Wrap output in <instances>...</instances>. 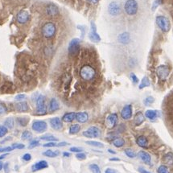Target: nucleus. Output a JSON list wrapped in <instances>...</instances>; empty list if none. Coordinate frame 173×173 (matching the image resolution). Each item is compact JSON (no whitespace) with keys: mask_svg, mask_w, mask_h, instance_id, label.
Listing matches in <instances>:
<instances>
[{"mask_svg":"<svg viewBox=\"0 0 173 173\" xmlns=\"http://www.w3.org/2000/svg\"><path fill=\"white\" fill-rule=\"evenodd\" d=\"M95 70L90 65H85L80 70V76L83 80L90 81L95 77Z\"/></svg>","mask_w":173,"mask_h":173,"instance_id":"nucleus-1","label":"nucleus"},{"mask_svg":"<svg viewBox=\"0 0 173 173\" xmlns=\"http://www.w3.org/2000/svg\"><path fill=\"white\" fill-rule=\"evenodd\" d=\"M156 24L164 32H169L171 28V23L169 20L163 15H159L156 17Z\"/></svg>","mask_w":173,"mask_h":173,"instance_id":"nucleus-2","label":"nucleus"},{"mask_svg":"<svg viewBox=\"0 0 173 173\" xmlns=\"http://www.w3.org/2000/svg\"><path fill=\"white\" fill-rule=\"evenodd\" d=\"M138 9V3L136 0H127L125 3L124 10L128 15H135Z\"/></svg>","mask_w":173,"mask_h":173,"instance_id":"nucleus-3","label":"nucleus"},{"mask_svg":"<svg viewBox=\"0 0 173 173\" xmlns=\"http://www.w3.org/2000/svg\"><path fill=\"white\" fill-rule=\"evenodd\" d=\"M36 114L39 115H44L47 114L45 97L43 95H40L36 99Z\"/></svg>","mask_w":173,"mask_h":173,"instance_id":"nucleus-4","label":"nucleus"},{"mask_svg":"<svg viewBox=\"0 0 173 173\" xmlns=\"http://www.w3.org/2000/svg\"><path fill=\"white\" fill-rule=\"evenodd\" d=\"M56 32V26L54 23H46L42 28V33L46 38L52 37Z\"/></svg>","mask_w":173,"mask_h":173,"instance_id":"nucleus-5","label":"nucleus"},{"mask_svg":"<svg viewBox=\"0 0 173 173\" xmlns=\"http://www.w3.org/2000/svg\"><path fill=\"white\" fill-rule=\"evenodd\" d=\"M83 135L87 138H98L101 136V130L97 127H90L84 131Z\"/></svg>","mask_w":173,"mask_h":173,"instance_id":"nucleus-6","label":"nucleus"},{"mask_svg":"<svg viewBox=\"0 0 173 173\" xmlns=\"http://www.w3.org/2000/svg\"><path fill=\"white\" fill-rule=\"evenodd\" d=\"M169 72H170V70L168 69V67L166 65H159L156 69V74L162 81H165L167 79L169 75Z\"/></svg>","mask_w":173,"mask_h":173,"instance_id":"nucleus-7","label":"nucleus"},{"mask_svg":"<svg viewBox=\"0 0 173 173\" xmlns=\"http://www.w3.org/2000/svg\"><path fill=\"white\" fill-rule=\"evenodd\" d=\"M80 50V40L73 39L69 45V53L70 55H75Z\"/></svg>","mask_w":173,"mask_h":173,"instance_id":"nucleus-8","label":"nucleus"},{"mask_svg":"<svg viewBox=\"0 0 173 173\" xmlns=\"http://www.w3.org/2000/svg\"><path fill=\"white\" fill-rule=\"evenodd\" d=\"M32 130L37 133H43L47 130L48 125L44 121H35L32 126Z\"/></svg>","mask_w":173,"mask_h":173,"instance_id":"nucleus-9","label":"nucleus"},{"mask_svg":"<svg viewBox=\"0 0 173 173\" xmlns=\"http://www.w3.org/2000/svg\"><path fill=\"white\" fill-rule=\"evenodd\" d=\"M89 38L92 42L94 43H98L99 41H101V37L97 32V29H96V25L94 23H91V29H90V32L89 34Z\"/></svg>","mask_w":173,"mask_h":173,"instance_id":"nucleus-10","label":"nucleus"},{"mask_svg":"<svg viewBox=\"0 0 173 173\" xmlns=\"http://www.w3.org/2000/svg\"><path fill=\"white\" fill-rule=\"evenodd\" d=\"M108 12L110 13V14L113 15V16H116L118 14H120L121 12V7L120 5L116 2H112L109 4L108 7Z\"/></svg>","mask_w":173,"mask_h":173,"instance_id":"nucleus-11","label":"nucleus"},{"mask_svg":"<svg viewBox=\"0 0 173 173\" xmlns=\"http://www.w3.org/2000/svg\"><path fill=\"white\" fill-rule=\"evenodd\" d=\"M118 122V115L116 114H111L110 115L107 116L106 119V124L108 128H114L117 124Z\"/></svg>","mask_w":173,"mask_h":173,"instance_id":"nucleus-12","label":"nucleus"},{"mask_svg":"<svg viewBox=\"0 0 173 173\" xmlns=\"http://www.w3.org/2000/svg\"><path fill=\"white\" fill-rule=\"evenodd\" d=\"M121 116L125 120L130 119L132 117V106L131 105L125 106L121 111Z\"/></svg>","mask_w":173,"mask_h":173,"instance_id":"nucleus-13","label":"nucleus"},{"mask_svg":"<svg viewBox=\"0 0 173 173\" xmlns=\"http://www.w3.org/2000/svg\"><path fill=\"white\" fill-rule=\"evenodd\" d=\"M50 125L52 128H53L56 130H60L62 129L63 127V123L62 121L61 120V118H58V117H55V118H52L50 119Z\"/></svg>","mask_w":173,"mask_h":173,"instance_id":"nucleus-14","label":"nucleus"},{"mask_svg":"<svg viewBox=\"0 0 173 173\" xmlns=\"http://www.w3.org/2000/svg\"><path fill=\"white\" fill-rule=\"evenodd\" d=\"M30 14L27 11H20L17 14V21L20 23H25L29 20Z\"/></svg>","mask_w":173,"mask_h":173,"instance_id":"nucleus-15","label":"nucleus"},{"mask_svg":"<svg viewBox=\"0 0 173 173\" xmlns=\"http://www.w3.org/2000/svg\"><path fill=\"white\" fill-rule=\"evenodd\" d=\"M48 167V162H46L45 160H41V161L37 162L35 164L32 165V172H37V171L43 170V169L47 168Z\"/></svg>","mask_w":173,"mask_h":173,"instance_id":"nucleus-16","label":"nucleus"},{"mask_svg":"<svg viewBox=\"0 0 173 173\" xmlns=\"http://www.w3.org/2000/svg\"><path fill=\"white\" fill-rule=\"evenodd\" d=\"M15 110L19 112H26L29 110V106L26 101H20L15 104Z\"/></svg>","mask_w":173,"mask_h":173,"instance_id":"nucleus-17","label":"nucleus"},{"mask_svg":"<svg viewBox=\"0 0 173 173\" xmlns=\"http://www.w3.org/2000/svg\"><path fill=\"white\" fill-rule=\"evenodd\" d=\"M76 119L80 123H85L88 121L89 115L86 112H79L76 114Z\"/></svg>","mask_w":173,"mask_h":173,"instance_id":"nucleus-18","label":"nucleus"},{"mask_svg":"<svg viewBox=\"0 0 173 173\" xmlns=\"http://www.w3.org/2000/svg\"><path fill=\"white\" fill-rule=\"evenodd\" d=\"M138 156L140 157V159L143 160V163H145L146 164H150L151 161V156L147 153L146 151H141L138 152Z\"/></svg>","mask_w":173,"mask_h":173,"instance_id":"nucleus-19","label":"nucleus"},{"mask_svg":"<svg viewBox=\"0 0 173 173\" xmlns=\"http://www.w3.org/2000/svg\"><path fill=\"white\" fill-rule=\"evenodd\" d=\"M60 109V104L59 101L56 98H52L49 102V110L50 112H55Z\"/></svg>","mask_w":173,"mask_h":173,"instance_id":"nucleus-20","label":"nucleus"},{"mask_svg":"<svg viewBox=\"0 0 173 173\" xmlns=\"http://www.w3.org/2000/svg\"><path fill=\"white\" fill-rule=\"evenodd\" d=\"M46 11L48 14L51 15V16H54L56 14H57L59 12L58 7L54 4H49L48 6L47 7Z\"/></svg>","mask_w":173,"mask_h":173,"instance_id":"nucleus-21","label":"nucleus"},{"mask_svg":"<svg viewBox=\"0 0 173 173\" xmlns=\"http://www.w3.org/2000/svg\"><path fill=\"white\" fill-rule=\"evenodd\" d=\"M145 116L147 117L148 119H150L151 121L155 120L156 118L159 117V112L157 110H148L145 113Z\"/></svg>","mask_w":173,"mask_h":173,"instance_id":"nucleus-22","label":"nucleus"},{"mask_svg":"<svg viewBox=\"0 0 173 173\" xmlns=\"http://www.w3.org/2000/svg\"><path fill=\"white\" fill-rule=\"evenodd\" d=\"M74 119H76V113L74 112L66 113L62 117V121L64 122H72Z\"/></svg>","mask_w":173,"mask_h":173,"instance_id":"nucleus-23","label":"nucleus"},{"mask_svg":"<svg viewBox=\"0 0 173 173\" xmlns=\"http://www.w3.org/2000/svg\"><path fill=\"white\" fill-rule=\"evenodd\" d=\"M136 143L139 147H143V148H147V144H148V141H147V138L143 135L139 136L136 139Z\"/></svg>","mask_w":173,"mask_h":173,"instance_id":"nucleus-24","label":"nucleus"},{"mask_svg":"<svg viewBox=\"0 0 173 173\" xmlns=\"http://www.w3.org/2000/svg\"><path fill=\"white\" fill-rule=\"evenodd\" d=\"M145 120L144 115L143 114L142 112H138L136 113V114L135 115V118H134V122H135V124L136 126H139L141 125Z\"/></svg>","mask_w":173,"mask_h":173,"instance_id":"nucleus-25","label":"nucleus"},{"mask_svg":"<svg viewBox=\"0 0 173 173\" xmlns=\"http://www.w3.org/2000/svg\"><path fill=\"white\" fill-rule=\"evenodd\" d=\"M118 40L120 43H123V44L128 43L129 41H130V35H129V33H127V32L122 33V34L118 35Z\"/></svg>","mask_w":173,"mask_h":173,"instance_id":"nucleus-26","label":"nucleus"},{"mask_svg":"<svg viewBox=\"0 0 173 173\" xmlns=\"http://www.w3.org/2000/svg\"><path fill=\"white\" fill-rule=\"evenodd\" d=\"M59 155H60L59 151H53L52 150H47L44 152H43V156H46V157H49V158H55V157H57Z\"/></svg>","mask_w":173,"mask_h":173,"instance_id":"nucleus-27","label":"nucleus"},{"mask_svg":"<svg viewBox=\"0 0 173 173\" xmlns=\"http://www.w3.org/2000/svg\"><path fill=\"white\" fill-rule=\"evenodd\" d=\"M151 85V81L149 80V78L147 77H144L142 79L141 83L139 85V86L138 88L142 90V89H143V88H146V87H148Z\"/></svg>","mask_w":173,"mask_h":173,"instance_id":"nucleus-28","label":"nucleus"},{"mask_svg":"<svg viewBox=\"0 0 173 173\" xmlns=\"http://www.w3.org/2000/svg\"><path fill=\"white\" fill-rule=\"evenodd\" d=\"M80 130H81L80 125L73 124L69 127V134H71V135H76V134H77L80 131Z\"/></svg>","mask_w":173,"mask_h":173,"instance_id":"nucleus-29","label":"nucleus"},{"mask_svg":"<svg viewBox=\"0 0 173 173\" xmlns=\"http://www.w3.org/2000/svg\"><path fill=\"white\" fill-rule=\"evenodd\" d=\"M113 144L116 147H122L125 144L124 139L122 138H116L115 139L113 140Z\"/></svg>","mask_w":173,"mask_h":173,"instance_id":"nucleus-30","label":"nucleus"},{"mask_svg":"<svg viewBox=\"0 0 173 173\" xmlns=\"http://www.w3.org/2000/svg\"><path fill=\"white\" fill-rule=\"evenodd\" d=\"M14 122L13 118H7L4 122V126L7 128V129H12L14 127Z\"/></svg>","mask_w":173,"mask_h":173,"instance_id":"nucleus-31","label":"nucleus"},{"mask_svg":"<svg viewBox=\"0 0 173 173\" xmlns=\"http://www.w3.org/2000/svg\"><path fill=\"white\" fill-rule=\"evenodd\" d=\"M164 162L168 165H172L173 164V155L172 153H167L164 156Z\"/></svg>","mask_w":173,"mask_h":173,"instance_id":"nucleus-32","label":"nucleus"},{"mask_svg":"<svg viewBox=\"0 0 173 173\" xmlns=\"http://www.w3.org/2000/svg\"><path fill=\"white\" fill-rule=\"evenodd\" d=\"M41 139H42V140H44V141H48V142L58 141V138H56L55 136L52 135H46L41 136Z\"/></svg>","mask_w":173,"mask_h":173,"instance_id":"nucleus-33","label":"nucleus"},{"mask_svg":"<svg viewBox=\"0 0 173 173\" xmlns=\"http://www.w3.org/2000/svg\"><path fill=\"white\" fill-rule=\"evenodd\" d=\"M21 138L23 140H30L32 138V134L29 130H25L22 133Z\"/></svg>","mask_w":173,"mask_h":173,"instance_id":"nucleus-34","label":"nucleus"},{"mask_svg":"<svg viewBox=\"0 0 173 173\" xmlns=\"http://www.w3.org/2000/svg\"><path fill=\"white\" fill-rule=\"evenodd\" d=\"M125 154L127 157L129 158H135L136 157V153L132 150V149H130V148H127V149H125Z\"/></svg>","mask_w":173,"mask_h":173,"instance_id":"nucleus-35","label":"nucleus"},{"mask_svg":"<svg viewBox=\"0 0 173 173\" xmlns=\"http://www.w3.org/2000/svg\"><path fill=\"white\" fill-rule=\"evenodd\" d=\"M85 143H86V144L93 146V147H104L103 143H101L98 142V141H87V142H85Z\"/></svg>","mask_w":173,"mask_h":173,"instance_id":"nucleus-36","label":"nucleus"},{"mask_svg":"<svg viewBox=\"0 0 173 173\" xmlns=\"http://www.w3.org/2000/svg\"><path fill=\"white\" fill-rule=\"evenodd\" d=\"M90 169L93 173H101L100 167H98V165L96 164H90Z\"/></svg>","mask_w":173,"mask_h":173,"instance_id":"nucleus-37","label":"nucleus"},{"mask_svg":"<svg viewBox=\"0 0 173 173\" xmlns=\"http://www.w3.org/2000/svg\"><path fill=\"white\" fill-rule=\"evenodd\" d=\"M154 101H155L154 98L151 97V96H149V97H147V98H146L144 100H143V104H144L145 106H151V105L154 102Z\"/></svg>","mask_w":173,"mask_h":173,"instance_id":"nucleus-38","label":"nucleus"},{"mask_svg":"<svg viewBox=\"0 0 173 173\" xmlns=\"http://www.w3.org/2000/svg\"><path fill=\"white\" fill-rule=\"evenodd\" d=\"M18 123L22 126V127H25L28 124V119L27 118H19L17 119Z\"/></svg>","mask_w":173,"mask_h":173,"instance_id":"nucleus-39","label":"nucleus"},{"mask_svg":"<svg viewBox=\"0 0 173 173\" xmlns=\"http://www.w3.org/2000/svg\"><path fill=\"white\" fill-rule=\"evenodd\" d=\"M7 128L5 126H0V138H3L7 134Z\"/></svg>","mask_w":173,"mask_h":173,"instance_id":"nucleus-40","label":"nucleus"},{"mask_svg":"<svg viewBox=\"0 0 173 173\" xmlns=\"http://www.w3.org/2000/svg\"><path fill=\"white\" fill-rule=\"evenodd\" d=\"M40 145V141L37 140V139H35V140H32V141L30 142V143H29L28 148L29 149H32V148H34V147H36L37 146Z\"/></svg>","mask_w":173,"mask_h":173,"instance_id":"nucleus-41","label":"nucleus"},{"mask_svg":"<svg viewBox=\"0 0 173 173\" xmlns=\"http://www.w3.org/2000/svg\"><path fill=\"white\" fill-rule=\"evenodd\" d=\"M158 173H170V172H169L168 168L166 166L161 165L158 168Z\"/></svg>","mask_w":173,"mask_h":173,"instance_id":"nucleus-42","label":"nucleus"},{"mask_svg":"<svg viewBox=\"0 0 173 173\" xmlns=\"http://www.w3.org/2000/svg\"><path fill=\"white\" fill-rule=\"evenodd\" d=\"M76 158L79 160H84V159H86V154L84 152L77 153L76 154Z\"/></svg>","mask_w":173,"mask_h":173,"instance_id":"nucleus-43","label":"nucleus"},{"mask_svg":"<svg viewBox=\"0 0 173 173\" xmlns=\"http://www.w3.org/2000/svg\"><path fill=\"white\" fill-rule=\"evenodd\" d=\"M7 112V108L5 106V104L0 101V114H3Z\"/></svg>","mask_w":173,"mask_h":173,"instance_id":"nucleus-44","label":"nucleus"},{"mask_svg":"<svg viewBox=\"0 0 173 173\" xmlns=\"http://www.w3.org/2000/svg\"><path fill=\"white\" fill-rule=\"evenodd\" d=\"M161 1L162 0H155V1H154V3H153L152 4V7H151L152 11H155V10L161 4Z\"/></svg>","mask_w":173,"mask_h":173,"instance_id":"nucleus-45","label":"nucleus"},{"mask_svg":"<svg viewBox=\"0 0 173 173\" xmlns=\"http://www.w3.org/2000/svg\"><path fill=\"white\" fill-rule=\"evenodd\" d=\"M14 150L12 147H0V152H10Z\"/></svg>","mask_w":173,"mask_h":173,"instance_id":"nucleus-46","label":"nucleus"},{"mask_svg":"<svg viewBox=\"0 0 173 173\" xmlns=\"http://www.w3.org/2000/svg\"><path fill=\"white\" fill-rule=\"evenodd\" d=\"M12 147L14 149H23L25 147V145L22 144V143H14L12 145Z\"/></svg>","mask_w":173,"mask_h":173,"instance_id":"nucleus-47","label":"nucleus"},{"mask_svg":"<svg viewBox=\"0 0 173 173\" xmlns=\"http://www.w3.org/2000/svg\"><path fill=\"white\" fill-rule=\"evenodd\" d=\"M44 147H57V143L56 142H49L48 143L43 145Z\"/></svg>","mask_w":173,"mask_h":173,"instance_id":"nucleus-48","label":"nucleus"},{"mask_svg":"<svg viewBox=\"0 0 173 173\" xmlns=\"http://www.w3.org/2000/svg\"><path fill=\"white\" fill-rule=\"evenodd\" d=\"M130 78H131V81L134 84H137L138 82V78L137 77V76L135 73H130Z\"/></svg>","mask_w":173,"mask_h":173,"instance_id":"nucleus-49","label":"nucleus"},{"mask_svg":"<svg viewBox=\"0 0 173 173\" xmlns=\"http://www.w3.org/2000/svg\"><path fill=\"white\" fill-rule=\"evenodd\" d=\"M70 151H72V152H75V153L82 152V148H80V147H70Z\"/></svg>","mask_w":173,"mask_h":173,"instance_id":"nucleus-50","label":"nucleus"},{"mask_svg":"<svg viewBox=\"0 0 173 173\" xmlns=\"http://www.w3.org/2000/svg\"><path fill=\"white\" fill-rule=\"evenodd\" d=\"M25 98H26V95H25V94H19V95L15 96L14 100H15V101H22V100H23Z\"/></svg>","mask_w":173,"mask_h":173,"instance_id":"nucleus-51","label":"nucleus"},{"mask_svg":"<svg viewBox=\"0 0 173 173\" xmlns=\"http://www.w3.org/2000/svg\"><path fill=\"white\" fill-rule=\"evenodd\" d=\"M22 158H23V160H25V161H30V160L32 159V156H31L29 153H26V154L23 155Z\"/></svg>","mask_w":173,"mask_h":173,"instance_id":"nucleus-52","label":"nucleus"},{"mask_svg":"<svg viewBox=\"0 0 173 173\" xmlns=\"http://www.w3.org/2000/svg\"><path fill=\"white\" fill-rule=\"evenodd\" d=\"M3 170L5 172V173H9V172H10V168H9L8 163L4 164V165H3Z\"/></svg>","mask_w":173,"mask_h":173,"instance_id":"nucleus-53","label":"nucleus"},{"mask_svg":"<svg viewBox=\"0 0 173 173\" xmlns=\"http://www.w3.org/2000/svg\"><path fill=\"white\" fill-rule=\"evenodd\" d=\"M105 173H118V171H116L115 169H113V168H107Z\"/></svg>","mask_w":173,"mask_h":173,"instance_id":"nucleus-54","label":"nucleus"},{"mask_svg":"<svg viewBox=\"0 0 173 173\" xmlns=\"http://www.w3.org/2000/svg\"><path fill=\"white\" fill-rule=\"evenodd\" d=\"M138 170L140 173H151V172H150L149 171H147L146 169H144L143 167H139Z\"/></svg>","mask_w":173,"mask_h":173,"instance_id":"nucleus-55","label":"nucleus"},{"mask_svg":"<svg viewBox=\"0 0 173 173\" xmlns=\"http://www.w3.org/2000/svg\"><path fill=\"white\" fill-rule=\"evenodd\" d=\"M69 144V143H66V142H61V143H57V147H64V146H67Z\"/></svg>","mask_w":173,"mask_h":173,"instance_id":"nucleus-56","label":"nucleus"},{"mask_svg":"<svg viewBox=\"0 0 173 173\" xmlns=\"http://www.w3.org/2000/svg\"><path fill=\"white\" fill-rule=\"evenodd\" d=\"M71 156V154L69 152H67V151H64L63 152V156L64 157H69Z\"/></svg>","mask_w":173,"mask_h":173,"instance_id":"nucleus-57","label":"nucleus"},{"mask_svg":"<svg viewBox=\"0 0 173 173\" xmlns=\"http://www.w3.org/2000/svg\"><path fill=\"white\" fill-rule=\"evenodd\" d=\"M9 154L7 152L6 153V154H3V155H2V156H0V160H1V159H5V158H6L7 156H8Z\"/></svg>","mask_w":173,"mask_h":173,"instance_id":"nucleus-58","label":"nucleus"},{"mask_svg":"<svg viewBox=\"0 0 173 173\" xmlns=\"http://www.w3.org/2000/svg\"><path fill=\"white\" fill-rule=\"evenodd\" d=\"M110 161H119L120 159H118V158H110Z\"/></svg>","mask_w":173,"mask_h":173,"instance_id":"nucleus-59","label":"nucleus"},{"mask_svg":"<svg viewBox=\"0 0 173 173\" xmlns=\"http://www.w3.org/2000/svg\"><path fill=\"white\" fill-rule=\"evenodd\" d=\"M88 2H90V3H98L99 0H87Z\"/></svg>","mask_w":173,"mask_h":173,"instance_id":"nucleus-60","label":"nucleus"},{"mask_svg":"<svg viewBox=\"0 0 173 173\" xmlns=\"http://www.w3.org/2000/svg\"><path fill=\"white\" fill-rule=\"evenodd\" d=\"M3 162L1 161V160H0V171L2 170V169H3Z\"/></svg>","mask_w":173,"mask_h":173,"instance_id":"nucleus-61","label":"nucleus"},{"mask_svg":"<svg viewBox=\"0 0 173 173\" xmlns=\"http://www.w3.org/2000/svg\"><path fill=\"white\" fill-rule=\"evenodd\" d=\"M108 151H109L110 153H111V154H116L115 151H114L111 150V149H109V150H108Z\"/></svg>","mask_w":173,"mask_h":173,"instance_id":"nucleus-62","label":"nucleus"}]
</instances>
